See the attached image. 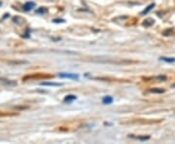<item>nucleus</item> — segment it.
<instances>
[{"label":"nucleus","instance_id":"12","mask_svg":"<svg viewBox=\"0 0 175 144\" xmlns=\"http://www.w3.org/2000/svg\"><path fill=\"white\" fill-rule=\"evenodd\" d=\"M46 11H47V9L45 8V7H40V8H38L37 10H36V14L42 15V14H44Z\"/></svg>","mask_w":175,"mask_h":144},{"label":"nucleus","instance_id":"7","mask_svg":"<svg viewBox=\"0 0 175 144\" xmlns=\"http://www.w3.org/2000/svg\"><path fill=\"white\" fill-rule=\"evenodd\" d=\"M77 99V96H74V94H69V96H66L64 97V102H72L74 101V100Z\"/></svg>","mask_w":175,"mask_h":144},{"label":"nucleus","instance_id":"16","mask_svg":"<svg viewBox=\"0 0 175 144\" xmlns=\"http://www.w3.org/2000/svg\"><path fill=\"white\" fill-rule=\"evenodd\" d=\"M54 23H64V20H54Z\"/></svg>","mask_w":175,"mask_h":144},{"label":"nucleus","instance_id":"14","mask_svg":"<svg viewBox=\"0 0 175 144\" xmlns=\"http://www.w3.org/2000/svg\"><path fill=\"white\" fill-rule=\"evenodd\" d=\"M157 79H158L159 81H165L167 80V77H165V76H159V77H157Z\"/></svg>","mask_w":175,"mask_h":144},{"label":"nucleus","instance_id":"8","mask_svg":"<svg viewBox=\"0 0 175 144\" xmlns=\"http://www.w3.org/2000/svg\"><path fill=\"white\" fill-rule=\"evenodd\" d=\"M159 60L164 62H168V63H173L175 62V57H159Z\"/></svg>","mask_w":175,"mask_h":144},{"label":"nucleus","instance_id":"1","mask_svg":"<svg viewBox=\"0 0 175 144\" xmlns=\"http://www.w3.org/2000/svg\"><path fill=\"white\" fill-rule=\"evenodd\" d=\"M59 77L60 78H66V79H71V80H79V75L75 74V73H66L61 72L58 74Z\"/></svg>","mask_w":175,"mask_h":144},{"label":"nucleus","instance_id":"4","mask_svg":"<svg viewBox=\"0 0 175 144\" xmlns=\"http://www.w3.org/2000/svg\"><path fill=\"white\" fill-rule=\"evenodd\" d=\"M113 100H114L113 97L111 96H106L102 99V103L105 104V105H109V104H111L113 102Z\"/></svg>","mask_w":175,"mask_h":144},{"label":"nucleus","instance_id":"10","mask_svg":"<svg viewBox=\"0 0 175 144\" xmlns=\"http://www.w3.org/2000/svg\"><path fill=\"white\" fill-rule=\"evenodd\" d=\"M150 93H153V94H162V93H164V90H162V89H159V88L151 89Z\"/></svg>","mask_w":175,"mask_h":144},{"label":"nucleus","instance_id":"13","mask_svg":"<svg viewBox=\"0 0 175 144\" xmlns=\"http://www.w3.org/2000/svg\"><path fill=\"white\" fill-rule=\"evenodd\" d=\"M13 21L14 23H20L22 21V18H20V17H15V18H13Z\"/></svg>","mask_w":175,"mask_h":144},{"label":"nucleus","instance_id":"3","mask_svg":"<svg viewBox=\"0 0 175 144\" xmlns=\"http://www.w3.org/2000/svg\"><path fill=\"white\" fill-rule=\"evenodd\" d=\"M0 83L3 85L6 86H16L17 82H15L13 80H9V79H5V78H0Z\"/></svg>","mask_w":175,"mask_h":144},{"label":"nucleus","instance_id":"15","mask_svg":"<svg viewBox=\"0 0 175 144\" xmlns=\"http://www.w3.org/2000/svg\"><path fill=\"white\" fill-rule=\"evenodd\" d=\"M23 38H29L30 37V34L28 33V31H26L25 33V35H22Z\"/></svg>","mask_w":175,"mask_h":144},{"label":"nucleus","instance_id":"2","mask_svg":"<svg viewBox=\"0 0 175 144\" xmlns=\"http://www.w3.org/2000/svg\"><path fill=\"white\" fill-rule=\"evenodd\" d=\"M36 6V4L34 2L32 1H29V2H26L25 4L23 5V10L25 12H28V11H31L33 8H34Z\"/></svg>","mask_w":175,"mask_h":144},{"label":"nucleus","instance_id":"9","mask_svg":"<svg viewBox=\"0 0 175 144\" xmlns=\"http://www.w3.org/2000/svg\"><path fill=\"white\" fill-rule=\"evenodd\" d=\"M154 23H155V21H154V20H152V19H146L145 21H143V26H147V27L153 26Z\"/></svg>","mask_w":175,"mask_h":144},{"label":"nucleus","instance_id":"5","mask_svg":"<svg viewBox=\"0 0 175 144\" xmlns=\"http://www.w3.org/2000/svg\"><path fill=\"white\" fill-rule=\"evenodd\" d=\"M155 6H156L155 3H152V4H150L147 8H145L142 12H141V15H142V16H144V15H146V14H148V13H150V11L152 10V9L155 8Z\"/></svg>","mask_w":175,"mask_h":144},{"label":"nucleus","instance_id":"6","mask_svg":"<svg viewBox=\"0 0 175 144\" xmlns=\"http://www.w3.org/2000/svg\"><path fill=\"white\" fill-rule=\"evenodd\" d=\"M41 86H49V87H59L61 84L59 83H55V82H42Z\"/></svg>","mask_w":175,"mask_h":144},{"label":"nucleus","instance_id":"17","mask_svg":"<svg viewBox=\"0 0 175 144\" xmlns=\"http://www.w3.org/2000/svg\"><path fill=\"white\" fill-rule=\"evenodd\" d=\"M1 5H2V2H1V1H0V6H1Z\"/></svg>","mask_w":175,"mask_h":144},{"label":"nucleus","instance_id":"11","mask_svg":"<svg viewBox=\"0 0 175 144\" xmlns=\"http://www.w3.org/2000/svg\"><path fill=\"white\" fill-rule=\"evenodd\" d=\"M129 137H132V138H135V139H138V140H148L150 138V136H133V135H129Z\"/></svg>","mask_w":175,"mask_h":144}]
</instances>
